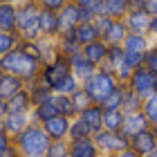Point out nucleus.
<instances>
[{
    "label": "nucleus",
    "instance_id": "obj_1",
    "mask_svg": "<svg viewBox=\"0 0 157 157\" xmlns=\"http://www.w3.org/2000/svg\"><path fill=\"white\" fill-rule=\"evenodd\" d=\"M0 67H2L5 74H13V76L23 78L25 83H29V81L40 76L43 63L36 61L34 56H29L27 52H23L20 47H16L13 52L0 56Z\"/></svg>",
    "mask_w": 157,
    "mask_h": 157
},
{
    "label": "nucleus",
    "instance_id": "obj_2",
    "mask_svg": "<svg viewBox=\"0 0 157 157\" xmlns=\"http://www.w3.org/2000/svg\"><path fill=\"white\" fill-rule=\"evenodd\" d=\"M49 144H52V139L45 135L43 126L34 124V121L18 135V137H13V146H16L20 157H45Z\"/></svg>",
    "mask_w": 157,
    "mask_h": 157
},
{
    "label": "nucleus",
    "instance_id": "obj_3",
    "mask_svg": "<svg viewBox=\"0 0 157 157\" xmlns=\"http://www.w3.org/2000/svg\"><path fill=\"white\" fill-rule=\"evenodd\" d=\"M40 5L38 0H23L16 5V32L20 40H38V18H40Z\"/></svg>",
    "mask_w": 157,
    "mask_h": 157
},
{
    "label": "nucleus",
    "instance_id": "obj_4",
    "mask_svg": "<svg viewBox=\"0 0 157 157\" xmlns=\"http://www.w3.org/2000/svg\"><path fill=\"white\" fill-rule=\"evenodd\" d=\"M117 85H119V81H117L115 74H110L108 70L99 67L94 74L88 76V78L81 83V88H83L85 94H88L90 103H99V105H101L105 99L112 94V90H115Z\"/></svg>",
    "mask_w": 157,
    "mask_h": 157
},
{
    "label": "nucleus",
    "instance_id": "obj_5",
    "mask_svg": "<svg viewBox=\"0 0 157 157\" xmlns=\"http://www.w3.org/2000/svg\"><path fill=\"white\" fill-rule=\"evenodd\" d=\"M70 74H72V67H70V61L65 59V56L56 54L49 63H45L40 70V81L47 85L49 90L54 92V88L59 85L63 78H67Z\"/></svg>",
    "mask_w": 157,
    "mask_h": 157
},
{
    "label": "nucleus",
    "instance_id": "obj_6",
    "mask_svg": "<svg viewBox=\"0 0 157 157\" xmlns=\"http://www.w3.org/2000/svg\"><path fill=\"white\" fill-rule=\"evenodd\" d=\"M92 139H94V144H97V148H99V153H105V155H117V153L126 151V148L130 146V139H128L124 132L101 130V132H97Z\"/></svg>",
    "mask_w": 157,
    "mask_h": 157
},
{
    "label": "nucleus",
    "instance_id": "obj_7",
    "mask_svg": "<svg viewBox=\"0 0 157 157\" xmlns=\"http://www.w3.org/2000/svg\"><path fill=\"white\" fill-rule=\"evenodd\" d=\"M126 85H128L132 92H137L141 99H148L151 94H155V92H157V76L151 72V70H146L144 65H141V67H137V70L132 72L130 81H128Z\"/></svg>",
    "mask_w": 157,
    "mask_h": 157
},
{
    "label": "nucleus",
    "instance_id": "obj_8",
    "mask_svg": "<svg viewBox=\"0 0 157 157\" xmlns=\"http://www.w3.org/2000/svg\"><path fill=\"white\" fill-rule=\"evenodd\" d=\"M103 112H105L103 105H99V103H90V105H85L83 110H78V119L88 126L92 137L103 130Z\"/></svg>",
    "mask_w": 157,
    "mask_h": 157
},
{
    "label": "nucleus",
    "instance_id": "obj_9",
    "mask_svg": "<svg viewBox=\"0 0 157 157\" xmlns=\"http://www.w3.org/2000/svg\"><path fill=\"white\" fill-rule=\"evenodd\" d=\"M70 121H72V119H67L63 115H56L52 119H47L45 124H40V126H43L45 135L52 141H65L67 139V132H70Z\"/></svg>",
    "mask_w": 157,
    "mask_h": 157
},
{
    "label": "nucleus",
    "instance_id": "obj_10",
    "mask_svg": "<svg viewBox=\"0 0 157 157\" xmlns=\"http://www.w3.org/2000/svg\"><path fill=\"white\" fill-rule=\"evenodd\" d=\"M76 27H78V5L76 2H67L59 11V36L61 34L74 32Z\"/></svg>",
    "mask_w": 157,
    "mask_h": 157
},
{
    "label": "nucleus",
    "instance_id": "obj_11",
    "mask_svg": "<svg viewBox=\"0 0 157 157\" xmlns=\"http://www.w3.org/2000/svg\"><path fill=\"white\" fill-rule=\"evenodd\" d=\"M81 54H83L94 67H103L105 56H108V43H105L103 38H99V40H94V43H88V45L81 47Z\"/></svg>",
    "mask_w": 157,
    "mask_h": 157
},
{
    "label": "nucleus",
    "instance_id": "obj_12",
    "mask_svg": "<svg viewBox=\"0 0 157 157\" xmlns=\"http://www.w3.org/2000/svg\"><path fill=\"white\" fill-rule=\"evenodd\" d=\"M0 124H2V128L11 137H18V135L32 124V117H29V112H7V117L0 121Z\"/></svg>",
    "mask_w": 157,
    "mask_h": 157
},
{
    "label": "nucleus",
    "instance_id": "obj_13",
    "mask_svg": "<svg viewBox=\"0 0 157 157\" xmlns=\"http://www.w3.org/2000/svg\"><path fill=\"white\" fill-rule=\"evenodd\" d=\"M56 115H59V105H56V97L54 94L49 97V99H45V101L36 103L32 108V112H29V117H32L34 124H45L47 119H52Z\"/></svg>",
    "mask_w": 157,
    "mask_h": 157
},
{
    "label": "nucleus",
    "instance_id": "obj_14",
    "mask_svg": "<svg viewBox=\"0 0 157 157\" xmlns=\"http://www.w3.org/2000/svg\"><path fill=\"white\" fill-rule=\"evenodd\" d=\"M38 32H40V38H49V40L59 38V13L43 9L38 18Z\"/></svg>",
    "mask_w": 157,
    "mask_h": 157
},
{
    "label": "nucleus",
    "instance_id": "obj_15",
    "mask_svg": "<svg viewBox=\"0 0 157 157\" xmlns=\"http://www.w3.org/2000/svg\"><path fill=\"white\" fill-rule=\"evenodd\" d=\"M144 130H151V124H148V119L144 117V112H132V115H126L121 132H124L128 139L135 137V135H139V132H144Z\"/></svg>",
    "mask_w": 157,
    "mask_h": 157
},
{
    "label": "nucleus",
    "instance_id": "obj_16",
    "mask_svg": "<svg viewBox=\"0 0 157 157\" xmlns=\"http://www.w3.org/2000/svg\"><path fill=\"white\" fill-rule=\"evenodd\" d=\"M128 148H132L137 155L146 157V155H151L153 151H157V141H155V137H153L151 130H144V132L130 137V146H128Z\"/></svg>",
    "mask_w": 157,
    "mask_h": 157
},
{
    "label": "nucleus",
    "instance_id": "obj_17",
    "mask_svg": "<svg viewBox=\"0 0 157 157\" xmlns=\"http://www.w3.org/2000/svg\"><path fill=\"white\" fill-rule=\"evenodd\" d=\"M70 67H72V74L78 78V81H85V78H88V76H92V74H94L97 72V70L99 67H94V65H92V63L88 61V59H85V56L81 54V52H78V54H74V56H70Z\"/></svg>",
    "mask_w": 157,
    "mask_h": 157
},
{
    "label": "nucleus",
    "instance_id": "obj_18",
    "mask_svg": "<svg viewBox=\"0 0 157 157\" xmlns=\"http://www.w3.org/2000/svg\"><path fill=\"white\" fill-rule=\"evenodd\" d=\"M124 23L130 34H148L151 27V16L146 11H128V16L124 18Z\"/></svg>",
    "mask_w": 157,
    "mask_h": 157
},
{
    "label": "nucleus",
    "instance_id": "obj_19",
    "mask_svg": "<svg viewBox=\"0 0 157 157\" xmlns=\"http://www.w3.org/2000/svg\"><path fill=\"white\" fill-rule=\"evenodd\" d=\"M99 148L92 137L85 139H72L70 141V157H99Z\"/></svg>",
    "mask_w": 157,
    "mask_h": 157
},
{
    "label": "nucleus",
    "instance_id": "obj_20",
    "mask_svg": "<svg viewBox=\"0 0 157 157\" xmlns=\"http://www.w3.org/2000/svg\"><path fill=\"white\" fill-rule=\"evenodd\" d=\"M128 34H130V32H128V27H126L124 20H112L110 27L101 34V38L108 43V45H124V40H126Z\"/></svg>",
    "mask_w": 157,
    "mask_h": 157
},
{
    "label": "nucleus",
    "instance_id": "obj_21",
    "mask_svg": "<svg viewBox=\"0 0 157 157\" xmlns=\"http://www.w3.org/2000/svg\"><path fill=\"white\" fill-rule=\"evenodd\" d=\"M23 90H25V81L13 74H5V78L0 81V99H5V101H9L13 94H18Z\"/></svg>",
    "mask_w": 157,
    "mask_h": 157
},
{
    "label": "nucleus",
    "instance_id": "obj_22",
    "mask_svg": "<svg viewBox=\"0 0 157 157\" xmlns=\"http://www.w3.org/2000/svg\"><path fill=\"white\" fill-rule=\"evenodd\" d=\"M56 49H59L61 56H65V59H70V56H74L81 52V45H78V40L74 36V32L70 34H61L59 38H56Z\"/></svg>",
    "mask_w": 157,
    "mask_h": 157
},
{
    "label": "nucleus",
    "instance_id": "obj_23",
    "mask_svg": "<svg viewBox=\"0 0 157 157\" xmlns=\"http://www.w3.org/2000/svg\"><path fill=\"white\" fill-rule=\"evenodd\" d=\"M126 52H137V54H146L148 47H151V36L148 34H128L124 45Z\"/></svg>",
    "mask_w": 157,
    "mask_h": 157
},
{
    "label": "nucleus",
    "instance_id": "obj_24",
    "mask_svg": "<svg viewBox=\"0 0 157 157\" xmlns=\"http://www.w3.org/2000/svg\"><path fill=\"white\" fill-rule=\"evenodd\" d=\"M25 90L29 92V97H32V108H34L36 103L45 101V99H49V97L54 94V92L40 81V76H38V78H34V81H29V83H25Z\"/></svg>",
    "mask_w": 157,
    "mask_h": 157
},
{
    "label": "nucleus",
    "instance_id": "obj_25",
    "mask_svg": "<svg viewBox=\"0 0 157 157\" xmlns=\"http://www.w3.org/2000/svg\"><path fill=\"white\" fill-rule=\"evenodd\" d=\"M74 36H76V40H78V45H88V43H94V40H99L101 38V32L97 29V25L94 23H81L74 29Z\"/></svg>",
    "mask_w": 157,
    "mask_h": 157
},
{
    "label": "nucleus",
    "instance_id": "obj_26",
    "mask_svg": "<svg viewBox=\"0 0 157 157\" xmlns=\"http://www.w3.org/2000/svg\"><path fill=\"white\" fill-rule=\"evenodd\" d=\"M103 9L105 16H110L112 20H124L130 11V2L128 0H103Z\"/></svg>",
    "mask_w": 157,
    "mask_h": 157
},
{
    "label": "nucleus",
    "instance_id": "obj_27",
    "mask_svg": "<svg viewBox=\"0 0 157 157\" xmlns=\"http://www.w3.org/2000/svg\"><path fill=\"white\" fill-rule=\"evenodd\" d=\"M0 32H16V5L0 2Z\"/></svg>",
    "mask_w": 157,
    "mask_h": 157
},
{
    "label": "nucleus",
    "instance_id": "obj_28",
    "mask_svg": "<svg viewBox=\"0 0 157 157\" xmlns=\"http://www.w3.org/2000/svg\"><path fill=\"white\" fill-rule=\"evenodd\" d=\"M7 112H32V97L29 92L23 90L18 94H13L7 101Z\"/></svg>",
    "mask_w": 157,
    "mask_h": 157
},
{
    "label": "nucleus",
    "instance_id": "obj_29",
    "mask_svg": "<svg viewBox=\"0 0 157 157\" xmlns=\"http://www.w3.org/2000/svg\"><path fill=\"white\" fill-rule=\"evenodd\" d=\"M124 47L121 45H108V56H105V63H103V70H108L110 74H115L117 70L121 67L124 63Z\"/></svg>",
    "mask_w": 157,
    "mask_h": 157
},
{
    "label": "nucleus",
    "instance_id": "obj_30",
    "mask_svg": "<svg viewBox=\"0 0 157 157\" xmlns=\"http://www.w3.org/2000/svg\"><path fill=\"white\" fill-rule=\"evenodd\" d=\"M124 110H105L103 112V130H110V132H121L124 128Z\"/></svg>",
    "mask_w": 157,
    "mask_h": 157
},
{
    "label": "nucleus",
    "instance_id": "obj_31",
    "mask_svg": "<svg viewBox=\"0 0 157 157\" xmlns=\"http://www.w3.org/2000/svg\"><path fill=\"white\" fill-rule=\"evenodd\" d=\"M144 108V99H141L137 92H132L130 88L126 85V94H124V103H121V110L124 115H132V112H141Z\"/></svg>",
    "mask_w": 157,
    "mask_h": 157
},
{
    "label": "nucleus",
    "instance_id": "obj_32",
    "mask_svg": "<svg viewBox=\"0 0 157 157\" xmlns=\"http://www.w3.org/2000/svg\"><path fill=\"white\" fill-rule=\"evenodd\" d=\"M56 97V105H59V115L67 117V119H76L78 117V108L74 103V99L70 94H54Z\"/></svg>",
    "mask_w": 157,
    "mask_h": 157
},
{
    "label": "nucleus",
    "instance_id": "obj_33",
    "mask_svg": "<svg viewBox=\"0 0 157 157\" xmlns=\"http://www.w3.org/2000/svg\"><path fill=\"white\" fill-rule=\"evenodd\" d=\"M18 45H20L18 32H0V56L13 52Z\"/></svg>",
    "mask_w": 157,
    "mask_h": 157
},
{
    "label": "nucleus",
    "instance_id": "obj_34",
    "mask_svg": "<svg viewBox=\"0 0 157 157\" xmlns=\"http://www.w3.org/2000/svg\"><path fill=\"white\" fill-rule=\"evenodd\" d=\"M0 157H18V151L13 146V137L0 124Z\"/></svg>",
    "mask_w": 157,
    "mask_h": 157
},
{
    "label": "nucleus",
    "instance_id": "obj_35",
    "mask_svg": "<svg viewBox=\"0 0 157 157\" xmlns=\"http://www.w3.org/2000/svg\"><path fill=\"white\" fill-rule=\"evenodd\" d=\"M124 94H126V85L119 83L115 90H112V94L105 99V101L101 103L103 110H121V103H124Z\"/></svg>",
    "mask_w": 157,
    "mask_h": 157
},
{
    "label": "nucleus",
    "instance_id": "obj_36",
    "mask_svg": "<svg viewBox=\"0 0 157 157\" xmlns=\"http://www.w3.org/2000/svg\"><path fill=\"white\" fill-rule=\"evenodd\" d=\"M78 90H81V81H78L74 74H70L67 78H63V81L54 88V94H70V97H72L74 92H78Z\"/></svg>",
    "mask_w": 157,
    "mask_h": 157
},
{
    "label": "nucleus",
    "instance_id": "obj_37",
    "mask_svg": "<svg viewBox=\"0 0 157 157\" xmlns=\"http://www.w3.org/2000/svg\"><path fill=\"white\" fill-rule=\"evenodd\" d=\"M85 137H92V132L88 130V126H85L78 117H76V119H72V121H70L67 141H72V139H85Z\"/></svg>",
    "mask_w": 157,
    "mask_h": 157
},
{
    "label": "nucleus",
    "instance_id": "obj_38",
    "mask_svg": "<svg viewBox=\"0 0 157 157\" xmlns=\"http://www.w3.org/2000/svg\"><path fill=\"white\" fill-rule=\"evenodd\" d=\"M38 45H40V61H43V65H45V63H49L56 54H59V49H56V40L38 38Z\"/></svg>",
    "mask_w": 157,
    "mask_h": 157
},
{
    "label": "nucleus",
    "instance_id": "obj_39",
    "mask_svg": "<svg viewBox=\"0 0 157 157\" xmlns=\"http://www.w3.org/2000/svg\"><path fill=\"white\" fill-rule=\"evenodd\" d=\"M141 112H144V117L148 119L151 126L157 124V92L151 94L148 99H144V108H141Z\"/></svg>",
    "mask_w": 157,
    "mask_h": 157
},
{
    "label": "nucleus",
    "instance_id": "obj_40",
    "mask_svg": "<svg viewBox=\"0 0 157 157\" xmlns=\"http://www.w3.org/2000/svg\"><path fill=\"white\" fill-rule=\"evenodd\" d=\"M45 157H70V141H52Z\"/></svg>",
    "mask_w": 157,
    "mask_h": 157
},
{
    "label": "nucleus",
    "instance_id": "obj_41",
    "mask_svg": "<svg viewBox=\"0 0 157 157\" xmlns=\"http://www.w3.org/2000/svg\"><path fill=\"white\" fill-rule=\"evenodd\" d=\"M144 67L151 70V72L157 76V43H153V45L148 47V52L144 54Z\"/></svg>",
    "mask_w": 157,
    "mask_h": 157
},
{
    "label": "nucleus",
    "instance_id": "obj_42",
    "mask_svg": "<svg viewBox=\"0 0 157 157\" xmlns=\"http://www.w3.org/2000/svg\"><path fill=\"white\" fill-rule=\"evenodd\" d=\"M124 52H126V49H124ZM124 63H126V65L135 72L137 67L144 65V54H137V52H126V54H124Z\"/></svg>",
    "mask_w": 157,
    "mask_h": 157
},
{
    "label": "nucleus",
    "instance_id": "obj_43",
    "mask_svg": "<svg viewBox=\"0 0 157 157\" xmlns=\"http://www.w3.org/2000/svg\"><path fill=\"white\" fill-rule=\"evenodd\" d=\"M67 2H72V0H38L40 9H45V11H54V13H59Z\"/></svg>",
    "mask_w": 157,
    "mask_h": 157
},
{
    "label": "nucleus",
    "instance_id": "obj_44",
    "mask_svg": "<svg viewBox=\"0 0 157 157\" xmlns=\"http://www.w3.org/2000/svg\"><path fill=\"white\" fill-rule=\"evenodd\" d=\"M115 76H117V81H119V83H124V85H126L128 81H130V76H132V70L128 67L126 63H121V67L115 72Z\"/></svg>",
    "mask_w": 157,
    "mask_h": 157
},
{
    "label": "nucleus",
    "instance_id": "obj_45",
    "mask_svg": "<svg viewBox=\"0 0 157 157\" xmlns=\"http://www.w3.org/2000/svg\"><path fill=\"white\" fill-rule=\"evenodd\" d=\"M72 99H74V103H76V108H78V110H83L85 105H90V99H88V94L83 92V88L78 90V92H74Z\"/></svg>",
    "mask_w": 157,
    "mask_h": 157
},
{
    "label": "nucleus",
    "instance_id": "obj_46",
    "mask_svg": "<svg viewBox=\"0 0 157 157\" xmlns=\"http://www.w3.org/2000/svg\"><path fill=\"white\" fill-rule=\"evenodd\" d=\"M81 23H94V13L90 7H78V25Z\"/></svg>",
    "mask_w": 157,
    "mask_h": 157
},
{
    "label": "nucleus",
    "instance_id": "obj_47",
    "mask_svg": "<svg viewBox=\"0 0 157 157\" xmlns=\"http://www.w3.org/2000/svg\"><path fill=\"white\" fill-rule=\"evenodd\" d=\"M110 23H112V18H110V16H105V13H103V16H99V18H94V25H97V29L101 32V34L110 27Z\"/></svg>",
    "mask_w": 157,
    "mask_h": 157
},
{
    "label": "nucleus",
    "instance_id": "obj_48",
    "mask_svg": "<svg viewBox=\"0 0 157 157\" xmlns=\"http://www.w3.org/2000/svg\"><path fill=\"white\" fill-rule=\"evenodd\" d=\"M144 11L148 13V16H157V0H146L144 2Z\"/></svg>",
    "mask_w": 157,
    "mask_h": 157
},
{
    "label": "nucleus",
    "instance_id": "obj_49",
    "mask_svg": "<svg viewBox=\"0 0 157 157\" xmlns=\"http://www.w3.org/2000/svg\"><path fill=\"white\" fill-rule=\"evenodd\" d=\"M90 9H92V13H94V18L103 16V13H105V9H103V0H97V2H92Z\"/></svg>",
    "mask_w": 157,
    "mask_h": 157
},
{
    "label": "nucleus",
    "instance_id": "obj_50",
    "mask_svg": "<svg viewBox=\"0 0 157 157\" xmlns=\"http://www.w3.org/2000/svg\"><path fill=\"white\" fill-rule=\"evenodd\" d=\"M148 36L157 40V16L151 18V27H148Z\"/></svg>",
    "mask_w": 157,
    "mask_h": 157
},
{
    "label": "nucleus",
    "instance_id": "obj_51",
    "mask_svg": "<svg viewBox=\"0 0 157 157\" xmlns=\"http://www.w3.org/2000/svg\"><path fill=\"white\" fill-rule=\"evenodd\" d=\"M146 0H130V11H144Z\"/></svg>",
    "mask_w": 157,
    "mask_h": 157
},
{
    "label": "nucleus",
    "instance_id": "obj_52",
    "mask_svg": "<svg viewBox=\"0 0 157 157\" xmlns=\"http://www.w3.org/2000/svg\"><path fill=\"white\" fill-rule=\"evenodd\" d=\"M117 157H141V155H137L132 151V148H126V151H121V153H117Z\"/></svg>",
    "mask_w": 157,
    "mask_h": 157
},
{
    "label": "nucleus",
    "instance_id": "obj_53",
    "mask_svg": "<svg viewBox=\"0 0 157 157\" xmlns=\"http://www.w3.org/2000/svg\"><path fill=\"white\" fill-rule=\"evenodd\" d=\"M7 117V101L5 99H0V121Z\"/></svg>",
    "mask_w": 157,
    "mask_h": 157
},
{
    "label": "nucleus",
    "instance_id": "obj_54",
    "mask_svg": "<svg viewBox=\"0 0 157 157\" xmlns=\"http://www.w3.org/2000/svg\"><path fill=\"white\" fill-rule=\"evenodd\" d=\"M72 2H76L78 7H90L92 2H97V0H72Z\"/></svg>",
    "mask_w": 157,
    "mask_h": 157
},
{
    "label": "nucleus",
    "instance_id": "obj_55",
    "mask_svg": "<svg viewBox=\"0 0 157 157\" xmlns=\"http://www.w3.org/2000/svg\"><path fill=\"white\" fill-rule=\"evenodd\" d=\"M151 132H153V137H155V141H157V124L151 126Z\"/></svg>",
    "mask_w": 157,
    "mask_h": 157
},
{
    "label": "nucleus",
    "instance_id": "obj_56",
    "mask_svg": "<svg viewBox=\"0 0 157 157\" xmlns=\"http://www.w3.org/2000/svg\"><path fill=\"white\" fill-rule=\"evenodd\" d=\"M5 2H11V5H18V2H23V0H5Z\"/></svg>",
    "mask_w": 157,
    "mask_h": 157
},
{
    "label": "nucleus",
    "instance_id": "obj_57",
    "mask_svg": "<svg viewBox=\"0 0 157 157\" xmlns=\"http://www.w3.org/2000/svg\"><path fill=\"white\" fill-rule=\"evenodd\" d=\"M99 157H117V155H105V153H101V155H99Z\"/></svg>",
    "mask_w": 157,
    "mask_h": 157
},
{
    "label": "nucleus",
    "instance_id": "obj_58",
    "mask_svg": "<svg viewBox=\"0 0 157 157\" xmlns=\"http://www.w3.org/2000/svg\"><path fill=\"white\" fill-rule=\"evenodd\" d=\"M2 78H5V72H2V67H0V81H2Z\"/></svg>",
    "mask_w": 157,
    "mask_h": 157
},
{
    "label": "nucleus",
    "instance_id": "obj_59",
    "mask_svg": "<svg viewBox=\"0 0 157 157\" xmlns=\"http://www.w3.org/2000/svg\"><path fill=\"white\" fill-rule=\"evenodd\" d=\"M146 157H157V151H153L151 155H146Z\"/></svg>",
    "mask_w": 157,
    "mask_h": 157
},
{
    "label": "nucleus",
    "instance_id": "obj_60",
    "mask_svg": "<svg viewBox=\"0 0 157 157\" xmlns=\"http://www.w3.org/2000/svg\"><path fill=\"white\" fill-rule=\"evenodd\" d=\"M0 2H5V0H0Z\"/></svg>",
    "mask_w": 157,
    "mask_h": 157
},
{
    "label": "nucleus",
    "instance_id": "obj_61",
    "mask_svg": "<svg viewBox=\"0 0 157 157\" xmlns=\"http://www.w3.org/2000/svg\"><path fill=\"white\" fill-rule=\"evenodd\" d=\"M128 2H130V0H128Z\"/></svg>",
    "mask_w": 157,
    "mask_h": 157
},
{
    "label": "nucleus",
    "instance_id": "obj_62",
    "mask_svg": "<svg viewBox=\"0 0 157 157\" xmlns=\"http://www.w3.org/2000/svg\"><path fill=\"white\" fill-rule=\"evenodd\" d=\"M18 157H20V155H18Z\"/></svg>",
    "mask_w": 157,
    "mask_h": 157
}]
</instances>
